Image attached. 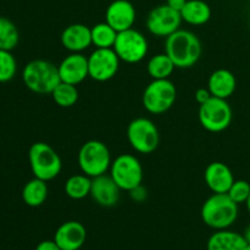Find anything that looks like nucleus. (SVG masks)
Wrapping results in <instances>:
<instances>
[{
  "label": "nucleus",
  "mask_w": 250,
  "mask_h": 250,
  "mask_svg": "<svg viewBox=\"0 0 250 250\" xmlns=\"http://www.w3.org/2000/svg\"><path fill=\"white\" fill-rule=\"evenodd\" d=\"M165 53L176 68H190L199 61L203 45L197 34L187 29H178L165 38Z\"/></svg>",
  "instance_id": "1"
},
{
  "label": "nucleus",
  "mask_w": 250,
  "mask_h": 250,
  "mask_svg": "<svg viewBox=\"0 0 250 250\" xmlns=\"http://www.w3.org/2000/svg\"><path fill=\"white\" fill-rule=\"evenodd\" d=\"M238 215L239 205L227 193H212L200 210L203 222L215 231L229 229L236 224Z\"/></svg>",
  "instance_id": "2"
},
{
  "label": "nucleus",
  "mask_w": 250,
  "mask_h": 250,
  "mask_svg": "<svg viewBox=\"0 0 250 250\" xmlns=\"http://www.w3.org/2000/svg\"><path fill=\"white\" fill-rule=\"evenodd\" d=\"M22 81L27 89L39 95L51 94L61 82L58 66L43 59H37L26 63L22 71Z\"/></svg>",
  "instance_id": "3"
},
{
  "label": "nucleus",
  "mask_w": 250,
  "mask_h": 250,
  "mask_svg": "<svg viewBox=\"0 0 250 250\" xmlns=\"http://www.w3.org/2000/svg\"><path fill=\"white\" fill-rule=\"evenodd\" d=\"M28 161L34 177L45 182L58 177L62 170V161L58 151L44 142L32 144L28 150Z\"/></svg>",
  "instance_id": "4"
},
{
  "label": "nucleus",
  "mask_w": 250,
  "mask_h": 250,
  "mask_svg": "<svg viewBox=\"0 0 250 250\" xmlns=\"http://www.w3.org/2000/svg\"><path fill=\"white\" fill-rule=\"evenodd\" d=\"M77 161L82 173L89 176L90 178L106 173L112 163L111 154L107 146L97 139L85 142L81 146Z\"/></svg>",
  "instance_id": "5"
},
{
  "label": "nucleus",
  "mask_w": 250,
  "mask_h": 250,
  "mask_svg": "<svg viewBox=\"0 0 250 250\" xmlns=\"http://www.w3.org/2000/svg\"><path fill=\"white\" fill-rule=\"evenodd\" d=\"M198 119L208 132L221 133L231 126L233 111L227 99L211 97L207 103L199 105Z\"/></svg>",
  "instance_id": "6"
},
{
  "label": "nucleus",
  "mask_w": 250,
  "mask_h": 250,
  "mask_svg": "<svg viewBox=\"0 0 250 250\" xmlns=\"http://www.w3.org/2000/svg\"><path fill=\"white\" fill-rule=\"evenodd\" d=\"M176 99L177 89L170 78L153 80L144 89L142 103L149 114L161 115L167 112L175 105Z\"/></svg>",
  "instance_id": "7"
},
{
  "label": "nucleus",
  "mask_w": 250,
  "mask_h": 250,
  "mask_svg": "<svg viewBox=\"0 0 250 250\" xmlns=\"http://www.w3.org/2000/svg\"><path fill=\"white\" fill-rule=\"evenodd\" d=\"M127 139L137 153L151 154L160 144V133L150 119L137 117L127 127Z\"/></svg>",
  "instance_id": "8"
},
{
  "label": "nucleus",
  "mask_w": 250,
  "mask_h": 250,
  "mask_svg": "<svg viewBox=\"0 0 250 250\" xmlns=\"http://www.w3.org/2000/svg\"><path fill=\"white\" fill-rule=\"evenodd\" d=\"M110 176L121 188V190L134 189L138 186L143 185V166L137 156L132 154H121L110 166Z\"/></svg>",
  "instance_id": "9"
},
{
  "label": "nucleus",
  "mask_w": 250,
  "mask_h": 250,
  "mask_svg": "<svg viewBox=\"0 0 250 250\" xmlns=\"http://www.w3.org/2000/svg\"><path fill=\"white\" fill-rule=\"evenodd\" d=\"M115 53L119 59L126 63H138L146 59L149 44L146 36L134 28L126 29L117 33L114 44Z\"/></svg>",
  "instance_id": "10"
},
{
  "label": "nucleus",
  "mask_w": 250,
  "mask_h": 250,
  "mask_svg": "<svg viewBox=\"0 0 250 250\" xmlns=\"http://www.w3.org/2000/svg\"><path fill=\"white\" fill-rule=\"evenodd\" d=\"M181 12L168 5H159L151 9L146 16V28L149 33L160 38H167L178 31L182 23Z\"/></svg>",
  "instance_id": "11"
},
{
  "label": "nucleus",
  "mask_w": 250,
  "mask_h": 250,
  "mask_svg": "<svg viewBox=\"0 0 250 250\" xmlns=\"http://www.w3.org/2000/svg\"><path fill=\"white\" fill-rule=\"evenodd\" d=\"M117 54L112 48L97 49L88 56V72L89 78L97 82H107L117 75L120 68Z\"/></svg>",
  "instance_id": "12"
},
{
  "label": "nucleus",
  "mask_w": 250,
  "mask_h": 250,
  "mask_svg": "<svg viewBox=\"0 0 250 250\" xmlns=\"http://www.w3.org/2000/svg\"><path fill=\"white\" fill-rule=\"evenodd\" d=\"M137 19L136 7L128 0H114L105 11V22L119 32L133 28Z\"/></svg>",
  "instance_id": "13"
},
{
  "label": "nucleus",
  "mask_w": 250,
  "mask_h": 250,
  "mask_svg": "<svg viewBox=\"0 0 250 250\" xmlns=\"http://www.w3.org/2000/svg\"><path fill=\"white\" fill-rule=\"evenodd\" d=\"M59 75L61 82L70 83V84L78 85L87 77H89L88 72V56L82 53H71L62 59L58 65Z\"/></svg>",
  "instance_id": "14"
},
{
  "label": "nucleus",
  "mask_w": 250,
  "mask_h": 250,
  "mask_svg": "<svg viewBox=\"0 0 250 250\" xmlns=\"http://www.w3.org/2000/svg\"><path fill=\"white\" fill-rule=\"evenodd\" d=\"M121 188L116 185L110 175L98 176L92 178L90 195L98 205L103 208H112L119 203Z\"/></svg>",
  "instance_id": "15"
},
{
  "label": "nucleus",
  "mask_w": 250,
  "mask_h": 250,
  "mask_svg": "<svg viewBox=\"0 0 250 250\" xmlns=\"http://www.w3.org/2000/svg\"><path fill=\"white\" fill-rule=\"evenodd\" d=\"M87 239V229L78 221H66L58 227L54 241L61 250H80Z\"/></svg>",
  "instance_id": "16"
},
{
  "label": "nucleus",
  "mask_w": 250,
  "mask_h": 250,
  "mask_svg": "<svg viewBox=\"0 0 250 250\" xmlns=\"http://www.w3.org/2000/svg\"><path fill=\"white\" fill-rule=\"evenodd\" d=\"M204 181L212 193H227L236 180L232 170L226 164L214 161L205 168Z\"/></svg>",
  "instance_id": "17"
},
{
  "label": "nucleus",
  "mask_w": 250,
  "mask_h": 250,
  "mask_svg": "<svg viewBox=\"0 0 250 250\" xmlns=\"http://www.w3.org/2000/svg\"><path fill=\"white\" fill-rule=\"evenodd\" d=\"M61 45L70 53H82L92 45L90 28L83 23H72L60 36Z\"/></svg>",
  "instance_id": "18"
},
{
  "label": "nucleus",
  "mask_w": 250,
  "mask_h": 250,
  "mask_svg": "<svg viewBox=\"0 0 250 250\" xmlns=\"http://www.w3.org/2000/svg\"><path fill=\"white\" fill-rule=\"evenodd\" d=\"M237 88V78L229 70L219 68L209 76L208 89L212 97L229 99L234 94Z\"/></svg>",
  "instance_id": "19"
},
{
  "label": "nucleus",
  "mask_w": 250,
  "mask_h": 250,
  "mask_svg": "<svg viewBox=\"0 0 250 250\" xmlns=\"http://www.w3.org/2000/svg\"><path fill=\"white\" fill-rule=\"evenodd\" d=\"M247 241L243 234L231 229L215 231L208 239V250H246Z\"/></svg>",
  "instance_id": "20"
},
{
  "label": "nucleus",
  "mask_w": 250,
  "mask_h": 250,
  "mask_svg": "<svg viewBox=\"0 0 250 250\" xmlns=\"http://www.w3.org/2000/svg\"><path fill=\"white\" fill-rule=\"evenodd\" d=\"M181 17L190 26H203L211 19V7L204 0H187L181 10Z\"/></svg>",
  "instance_id": "21"
},
{
  "label": "nucleus",
  "mask_w": 250,
  "mask_h": 250,
  "mask_svg": "<svg viewBox=\"0 0 250 250\" xmlns=\"http://www.w3.org/2000/svg\"><path fill=\"white\" fill-rule=\"evenodd\" d=\"M49 194L48 182L34 177L24 185L22 189V199L31 208H38L45 203Z\"/></svg>",
  "instance_id": "22"
},
{
  "label": "nucleus",
  "mask_w": 250,
  "mask_h": 250,
  "mask_svg": "<svg viewBox=\"0 0 250 250\" xmlns=\"http://www.w3.org/2000/svg\"><path fill=\"white\" fill-rule=\"evenodd\" d=\"M176 66L166 53L151 56L146 62V72L151 80H168Z\"/></svg>",
  "instance_id": "23"
},
{
  "label": "nucleus",
  "mask_w": 250,
  "mask_h": 250,
  "mask_svg": "<svg viewBox=\"0 0 250 250\" xmlns=\"http://www.w3.org/2000/svg\"><path fill=\"white\" fill-rule=\"evenodd\" d=\"M90 187H92V178L84 173H77L66 180L63 189L70 199L82 200L90 195Z\"/></svg>",
  "instance_id": "24"
},
{
  "label": "nucleus",
  "mask_w": 250,
  "mask_h": 250,
  "mask_svg": "<svg viewBox=\"0 0 250 250\" xmlns=\"http://www.w3.org/2000/svg\"><path fill=\"white\" fill-rule=\"evenodd\" d=\"M92 44L97 49L114 48L117 32L106 22H99L90 28Z\"/></svg>",
  "instance_id": "25"
},
{
  "label": "nucleus",
  "mask_w": 250,
  "mask_h": 250,
  "mask_svg": "<svg viewBox=\"0 0 250 250\" xmlns=\"http://www.w3.org/2000/svg\"><path fill=\"white\" fill-rule=\"evenodd\" d=\"M50 95L53 97L54 103L60 107H72L78 102L80 92L77 89V85L60 82Z\"/></svg>",
  "instance_id": "26"
},
{
  "label": "nucleus",
  "mask_w": 250,
  "mask_h": 250,
  "mask_svg": "<svg viewBox=\"0 0 250 250\" xmlns=\"http://www.w3.org/2000/svg\"><path fill=\"white\" fill-rule=\"evenodd\" d=\"M20 33L16 24L7 17L0 16V49L11 51L19 44Z\"/></svg>",
  "instance_id": "27"
},
{
  "label": "nucleus",
  "mask_w": 250,
  "mask_h": 250,
  "mask_svg": "<svg viewBox=\"0 0 250 250\" xmlns=\"http://www.w3.org/2000/svg\"><path fill=\"white\" fill-rule=\"evenodd\" d=\"M17 71L16 59L9 50L0 49V83L11 81Z\"/></svg>",
  "instance_id": "28"
},
{
  "label": "nucleus",
  "mask_w": 250,
  "mask_h": 250,
  "mask_svg": "<svg viewBox=\"0 0 250 250\" xmlns=\"http://www.w3.org/2000/svg\"><path fill=\"white\" fill-rule=\"evenodd\" d=\"M227 194L238 205L246 204L250 197V183L246 180H236L232 183Z\"/></svg>",
  "instance_id": "29"
},
{
  "label": "nucleus",
  "mask_w": 250,
  "mask_h": 250,
  "mask_svg": "<svg viewBox=\"0 0 250 250\" xmlns=\"http://www.w3.org/2000/svg\"><path fill=\"white\" fill-rule=\"evenodd\" d=\"M129 197L132 198V200L137 203H142L146 199V189L143 187V185L138 186L134 189L129 190Z\"/></svg>",
  "instance_id": "30"
},
{
  "label": "nucleus",
  "mask_w": 250,
  "mask_h": 250,
  "mask_svg": "<svg viewBox=\"0 0 250 250\" xmlns=\"http://www.w3.org/2000/svg\"><path fill=\"white\" fill-rule=\"evenodd\" d=\"M211 97L212 95H211V93H210V90L208 89V87L207 88H198L194 93L195 102H197L199 105L207 103Z\"/></svg>",
  "instance_id": "31"
},
{
  "label": "nucleus",
  "mask_w": 250,
  "mask_h": 250,
  "mask_svg": "<svg viewBox=\"0 0 250 250\" xmlns=\"http://www.w3.org/2000/svg\"><path fill=\"white\" fill-rule=\"evenodd\" d=\"M36 250H61L60 247L54 241H43L36 247Z\"/></svg>",
  "instance_id": "32"
},
{
  "label": "nucleus",
  "mask_w": 250,
  "mask_h": 250,
  "mask_svg": "<svg viewBox=\"0 0 250 250\" xmlns=\"http://www.w3.org/2000/svg\"><path fill=\"white\" fill-rule=\"evenodd\" d=\"M187 0H166V5H168L170 7H172L176 11H180L185 7Z\"/></svg>",
  "instance_id": "33"
},
{
  "label": "nucleus",
  "mask_w": 250,
  "mask_h": 250,
  "mask_svg": "<svg viewBox=\"0 0 250 250\" xmlns=\"http://www.w3.org/2000/svg\"><path fill=\"white\" fill-rule=\"evenodd\" d=\"M243 236H244V238H246L247 243L250 244V224L248 225V226H247V229H246V231H244Z\"/></svg>",
  "instance_id": "34"
},
{
  "label": "nucleus",
  "mask_w": 250,
  "mask_h": 250,
  "mask_svg": "<svg viewBox=\"0 0 250 250\" xmlns=\"http://www.w3.org/2000/svg\"><path fill=\"white\" fill-rule=\"evenodd\" d=\"M246 207H247V210H248V212H249V215H250V197L248 198V200H247Z\"/></svg>",
  "instance_id": "35"
},
{
  "label": "nucleus",
  "mask_w": 250,
  "mask_h": 250,
  "mask_svg": "<svg viewBox=\"0 0 250 250\" xmlns=\"http://www.w3.org/2000/svg\"><path fill=\"white\" fill-rule=\"evenodd\" d=\"M246 250H250V244H249V243L247 244V247H246Z\"/></svg>",
  "instance_id": "36"
},
{
  "label": "nucleus",
  "mask_w": 250,
  "mask_h": 250,
  "mask_svg": "<svg viewBox=\"0 0 250 250\" xmlns=\"http://www.w3.org/2000/svg\"><path fill=\"white\" fill-rule=\"evenodd\" d=\"M249 20H250V15H249Z\"/></svg>",
  "instance_id": "37"
},
{
  "label": "nucleus",
  "mask_w": 250,
  "mask_h": 250,
  "mask_svg": "<svg viewBox=\"0 0 250 250\" xmlns=\"http://www.w3.org/2000/svg\"><path fill=\"white\" fill-rule=\"evenodd\" d=\"M249 1H250V0H249Z\"/></svg>",
  "instance_id": "38"
}]
</instances>
